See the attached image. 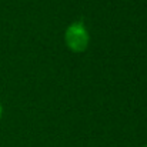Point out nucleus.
Returning <instances> with one entry per match:
<instances>
[{"label": "nucleus", "instance_id": "nucleus-1", "mask_svg": "<svg viewBox=\"0 0 147 147\" xmlns=\"http://www.w3.org/2000/svg\"><path fill=\"white\" fill-rule=\"evenodd\" d=\"M64 42L66 46L74 53H83L87 49L90 36L86 26L82 22H73L67 26L64 32Z\"/></svg>", "mask_w": 147, "mask_h": 147}, {"label": "nucleus", "instance_id": "nucleus-2", "mask_svg": "<svg viewBox=\"0 0 147 147\" xmlns=\"http://www.w3.org/2000/svg\"><path fill=\"white\" fill-rule=\"evenodd\" d=\"M1 116H3V106H1V103H0V119H1Z\"/></svg>", "mask_w": 147, "mask_h": 147}, {"label": "nucleus", "instance_id": "nucleus-3", "mask_svg": "<svg viewBox=\"0 0 147 147\" xmlns=\"http://www.w3.org/2000/svg\"><path fill=\"white\" fill-rule=\"evenodd\" d=\"M144 147H147V144H146V146H144Z\"/></svg>", "mask_w": 147, "mask_h": 147}]
</instances>
